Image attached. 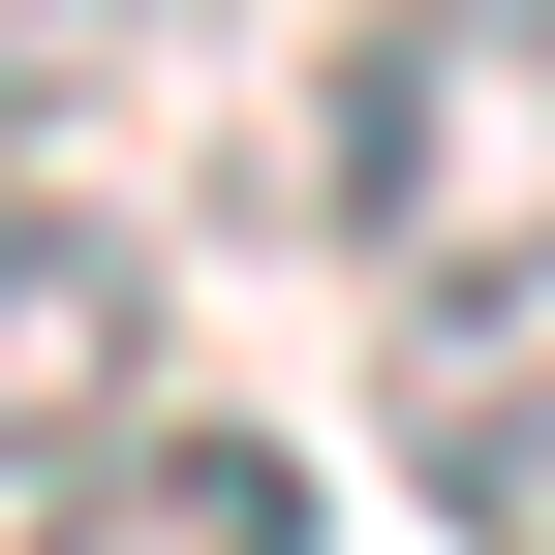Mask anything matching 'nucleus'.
Instances as JSON below:
<instances>
[{"instance_id": "obj_4", "label": "nucleus", "mask_w": 555, "mask_h": 555, "mask_svg": "<svg viewBox=\"0 0 555 555\" xmlns=\"http://www.w3.org/2000/svg\"><path fill=\"white\" fill-rule=\"evenodd\" d=\"M31 555H309V463H278V433H155V401H124V433L31 494Z\"/></svg>"}, {"instance_id": "obj_5", "label": "nucleus", "mask_w": 555, "mask_h": 555, "mask_svg": "<svg viewBox=\"0 0 555 555\" xmlns=\"http://www.w3.org/2000/svg\"><path fill=\"white\" fill-rule=\"evenodd\" d=\"M124 31H185V0H0V155H31V124H62V93H93V62H124Z\"/></svg>"}, {"instance_id": "obj_1", "label": "nucleus", "mask_w": 555, "mask_h": 555, "mask_svg": "<svg viewBox=\"0 0 555 555\" xmlns=\"http://www.w3.org/2000/svg\"><path fill=\"white\" fill-rule=\"evenodd\" d=\"M309 217L371 278H463V247H555V0H371L309 93Z\"/></svg>"}, {"instance_id": "obj_3", "label": "nucleus", "mask_w": 555, "mask_h": 555, "mask_svg": "<svg viewBox=\"0 0 555 555\" xmlns=\"http://www.w3.org/2000/svg\"><path fill=\"white\" fill-rule=\"evenodd\" d=\"M124 401H155V247L0 155V463H93Z\"/></svg>"}, {"instance_id": "obj_2", "label": "nucleus", "mask_w": 555, "mask_h": 555, "mask_svg": "<svg viewBox=\"0 0 555 555\" xmlns=\"http://www.w3.org/2000/svg\"><path fill=\"white\" fill-rule=\"evenodd\" d=\"M371 433H401V494H433L463 555H525V525H555V247L401 278V371H371Z\"/></svg>"}]
</instances>
